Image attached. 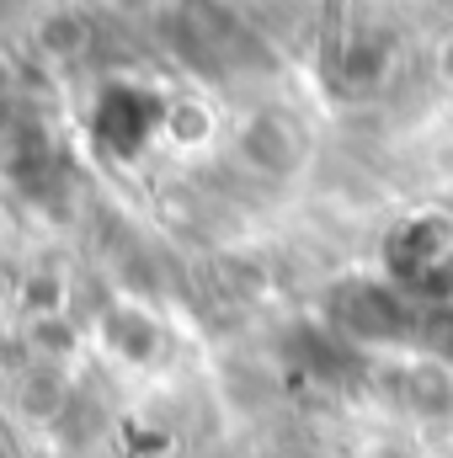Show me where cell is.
Returning <instances> with one entry per match:
<instances>
[{
    "label": "cell",
    "mask_w": 453,
    "mask_h": 458,
    "mask_svg": "<svg viewBox=\"0 0 453 458\" xmlns=\"http://www.w3.org/2000/svg\"><path fill=\"white\" fill-rule=\"evenodd\" d=\"M160 128V102L150 91H133V86H113L97 107V133L113 155H133L155 139Z\"/></svg>",
    "instance_id": "cell-3"
},
{
    "label": "cell",
    "mask_w": 453,
    "mask_h": 458,
    "mask_svg": "<svg viewBox=\"0 0 453 458\" xmlns=\"http://www.w3.org/2000/svg\"><path fill=\"white\" fill-rule=\"evenodd\" d=\"M326 326L346 336L352 346H416L422 326V304L411 293H400L395 283H368L352 277L331 288L326 299Z\"/></svg>",
    "instance_id": "cell-1"
},
{
    "label": "cell",
    "mask_w": 453,
    "mask_h": 458,
    "mask_svg": "<svg viewBox=\"0 0 453 458\" xmlns=\"http://www.w3.org/2000/svg\"><path fill=\"white\" fill-rule=\"evenodd\" d=\"M389 283L411 293L416 304H449L453 299V229L443 219H416L395 229L384 250Z\"/></svg>",
    "instance_id": "cell-2"
},
{
    "label": "cell",
    "mask_w": 453,
    "mask_h": 458,
    "mask_svg": "<svg viewBox=\"0 0 453 458\" xmlns=\"http://www.w3.org/2000/svg\"><path fill=\"white\" fill-rule=\"evenodd\" d=\"M240 149H245V160H251L256 171L283 176V171H294V160H299V133L288 128V117H256V123L245 128Z\"/></svg>",
    "instance_id": "cell-4"
}]
</instances>
